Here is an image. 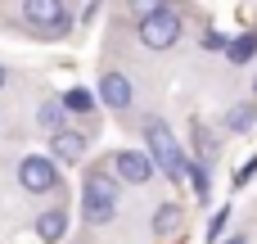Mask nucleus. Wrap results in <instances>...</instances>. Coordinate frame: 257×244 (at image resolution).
Returning a JSON list of instances; mask_svg holds the SVG:
<instances>
[{"label": "nucleus", "instance_id": "1", "mask_svg": "<svg viewBox=\"0 0 257 244\" xmlns=\"http://www.w3.org/2000/svg\"><path fill=\"white\" fill-rule=\"evenodd\" d=\"M149 158L158 163V172L163 177H172V181H181V177H190V163H185V154H181V145H176V136H172V127L167 122H149Z\"/></svg>", "mask_w": 257, "mask_h": 244}, {"label": "nucleus", "instance_id": "2", "mask_svg": "<svg viewBox=\"0 0 257 244\" xmlns=\"http://www.w3.org/2000/svg\"><path fill=\"white\" fill-rule=\"evenodd\" d=\"M81 213H86V222H90V226H104V222H113V213H117V186H113V177H104V172H90V181H86V195H81Z\"/></svg>", "mask_w": 257, "mask_h": 244}, {"label": "nucleus", "instance_id": "3", "mask_svg": "<svg viewBox=\"0 0 257 244\" xmlns=\"http://www.w3.org/2000/svg\"><path fill=\"white\" fill-rule=\"evenodd\" d=\"M23 18L36 32H68V5L63 0H23Z\"/></svg>", "mask_w": 257, "mask_h": 244}, {"label": "nucleus", "instance_id": "4", "mask_svg": "<svg viewBox=\"0 0 257 244\" xmlns=\"http://www.w3.org/2000/svg\"><path fill=\"white\" fill-rule=\"evenodd\" d=\"M140 41H145L149 50H172V45L181 41V14H176V9H163L158 18L140 23Z\"/></svg>", "mask_w": 257, "mask_h": 244}, {"label": "nucleus", "instance_id": "5", "mask_svg": "<svg viewBox=\"0 0 257 244\" xmlns=\"http://www.w3.org/2000/svg\"><path fill=\"white\" fill-rule=\"evenodd\" d=\"M113 168H117V177H122L126 186H145L158 163L149 158V149H122V154L113 158Z\"/></svg>", "mask_w": 257, "mask_h": 244}, {"label": "nucleus", "instance_id": "6", "mask_svg": "<svg viewBox=\"0 0 257 244\" xmlns=\"http://www.w3.org/2000/svg\"><path fill=\"white\" fill-rule=\"evenodd\" d=\"M18 181H23L27 195H45V190H54L59 177H54V163H50V158H36V154H32V158L18 163Z\"/></svg>", "mask_w": 257, "mask_h": 244}, {"label": "nucleus", "instance_id": "7", "mask_svg": "<svg viewBox=\"0 0 257 244\" xmlns=\"http://www.w3.org/2000/svg\"><path fill=\"white\" fill-rule=\"evenodd\" d=\"M99 100H104L108 109H126V104H131V82H126L122 72H104V77H99Z\"/></svg>", "mask_w": 257, "mask_h": 244}, {"label": "nucleus", "instance_id": "8", "mask_svg": "<svg viewBox=\"0 0 257 244\" xmlns=\"http://www.w3.org/2000/svg\"><path fill=\"white\" fill-rule=\"evenodd\" d=\"M50 149H54L59 163H77L86 154V136L81 131H59V136H50Z\"/></svg>", "mask_w": 257, "mask_h": 244}, {"label": "nucleus", "instance_id": "9", "mask_svg": "<svg viewBox=\"0 0 257 244\" xmlns=\"http://www.w3.org/2000/svg\"><path fill=\"white\" fill-rule=\"evenodd\" d=\"M63 231H68V213L50 208V213H41V217H36V235H41L45 244H59V240H63Z\"/></svg>", "mask_w": 257, "mask_h": 244}, {"label": "nucleus", "instance_id": "10", "mask_svg": "<svg viewBox=\"0 0 257 244\" xmlns=\"http://www.w3.org/2000/svg\"><path fill=\"white\" fill-rule=\"evenodd\" d=\"M63 109H68L63 100H45V104H41V113H36V122H41L50 136H59V131H68V127H63Z\"/></svg>", "mask_w": 257, "mask_h": 244}, {"label": "nucleus", "instance_id": "11", "mask_svg": "<svg viewBox=\"0 0 257 244\" xmlns=\"http://www.w3.org/2000/svg\"><path fill=\"white\" fill-rule=\"evenodd\" d=\"M154 231H158V235H172V231H181V208H176V204H163V208L154 213Z\"/></svg>", "mask_w": 257, "mask_h": 244}, {"label": "nucleus", "instance_id": "12", "mask_svg": "<svg viewBox=\"0 0 257 244\" xmlns=\"http://www.w3.org/2000/svg\"><path fill=\"white\" fill-rule=\"evenodd\" d=\"M253 54H257V32H244V36L230 41V59H235V63H248Z\"/></svg>", "mask_w": 257, "mask_h": 244}, {"label": "nucleus", "instance_id": "13", "mask_svg": "<svg viewBox=\"0 0 257 244\" xmlns=\"http://www.w3.org/2000/svg\"><path fill=\"white\" fill-rule=\"evenodd\" d=\"M253 122H257V109H253V104H235V109H230V118H226V127H230V131H248Z\"/></svg>", "mask_w": 257, "mask_h": 244}, {"label": "nucleus", "instance_id": "14", "mask_svg": "<svg viewBox=\"0 0 257 244\" xmlns=\"http://www.w3.org/2000/svg\"><path fill=\"white\" fill-rule=\"evenodd\" d=\"M167 9V0H131V14L140 18V23H149V18H158Z\"/></svg>", "mask_w": 257, "mask_h": 244}, {"label": "nucleus", "instance_id": "15", "mask_svg": "<svg viewBox=\"0 0 257 244\" xmlns=\"http://www.w3.org/2000/svg\"><path fill=\"white\" fill-rule=\"evenodd\" d=\"M226 222H230V208H217V213H212V222H208V244H212V240H221Z\"/></svg>", "mask_w": 257, "mask_h": 244}, {"label": "nucleus", "instance_id": "16", "mask_svg": "<svg viewBox=\"0 0 257 244\" xmlns=\"http://www.w3.org/2000/svg\"><path fill=\"white\" fill-rule=\"evenodd\" d=\"M63 104H68V109H77V113H86L95 100H90V91H68V95H63Z\"/></svg>", "mask_w": 257, "mask_h": 244}, {"label": "nucleus", "instance_id": "17", "mask_svg": "<svg viewBox=\"0 0 257 244\" xmlns=\"http://www.w3.org/2000/svg\"><path fill=\"white\" fill-rule=\"evenodd\" d=\"M203 50H226V54H230V41H226L217 27H208V32H203Z\"/></svg>", "mask_w": 257, "mask_h": 244}, {"label": "nucleus", "instance_id": "18", "mask_svg": "<svg viewBox=\"0 0 257 244\" xmlns=\"http://www.w3.org/2000/svg\"><path fill=\"white\" fill-rule=\"evenodd\" d=\"M190 181H194V195L208 199V172H203V168H190Z\"/></svg>", "mask_w": 257, "mask_h": 244}, {"label": "nucleus", "instance_id": "19", "mask_svg": "<svg viewBox=\"0 0 257 244\" xmlns=\"http://www.w3.org/2000/svg\"><path fill=\"white\" fill-rule=\"evenodd\" d=\"M253 177H257V154L248 158V163H244V168H239V172H235V186H248Z\"/></svg>", "mask_w": 257, "mask_h": 244}, {"label": "nucleus", "instance_id": "20", "mask_svg": "<svg viewBox=\"0 0 257 244\" xmlns=\"http://www.w3.org/2000/svg\"><path fill=\"white\" fill-rule=\"evenodd\" d=\"M226 244H244V240H239V235H235V240H226Z\"/></svg>", "mask_w": 257, "mask_h": 244}, {"label": "nucleus", "instance_id": "21", "mask_svg": "<svg viewBox=\"0 0 257 244\" xmlns=\"http://www.w3.org/2000/svg\"><path fill=\"white\" fill-rule=\"evenodd\" d=\"M0 86H5V68H0Z\"/></svg>", "mask_w": 257, "mask_h": 244}]
</instances>
